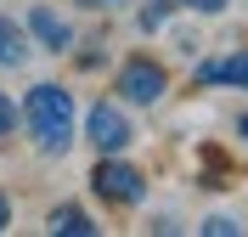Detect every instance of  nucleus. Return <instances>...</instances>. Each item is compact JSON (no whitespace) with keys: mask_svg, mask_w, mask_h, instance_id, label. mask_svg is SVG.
Segmentation results:
<instances>
[{"mask_svg":"<svg viewBox=\"0 0 248 237\" xmlns=\"http://www.w3.org/2000/svg\"><path fill=\"white\" fill-rule=\"evenodd\" d=\"M23 119H29L40 153H57L62 158L68 147H74V96L62 91V85H29Z\"/></svg>","mask_w":248,"mask_h":237,"instance_id":"obj_1","label":"nucleus"},{"mask_svg":"<svg viewBox=\"0 0 248 237\" xmlns=\"http://www.w3.org/2000/svg\"><path fill=\"white\" fill-rule=\"evenodd\" d=\"M91 192H102L108 204H141L147 198V175L136 170V164H124L119 153H102L96 158V170H91Z\"/></svg>","mask_w":248,"mask_h":237,"instance_id":"obj_2","label":"nucleus"},{"mask_svg":"<svg viewBox=\"0 0 248 237\" xmlns=\"http://www.w3.org/2000/svg\"><path fill=\"white\" fill-rule=\"evenodd\" d=\"M113 91L124 96V102H136V108H153V102H164V91H170V74H164V63H153V57H130V63L119 68V85Z\"/></svg>","mask_w":248,"mask_h":237,"instance_id":"obj_3","label":"nucleus"},{"mask_svg":"<svg viewBox=\"0 0 248 237\" xmlns=\"http://www.w3.org/2000/svg\"><path fill=\"white\" fill-rule=\"evenodd\" d=\"M85 136H91V147H96V153H124V147L136 142L130 119H124L113 102H96V108L85 113Z\"/></svg>","mask_w":248,"mask_h":237,"instance_id":"obj_4","label":"nucleus"},{"mask_svg":"<svg viewBox=\"0 0 248 237\" xmlns=\"http://www.w3.org/2000/svg\"><path fill=\"white\" fill-rule=\"evenodd\" d=\"M29 34L40 40V51H68V46H74V29H68L51 6H34V12H29Z\"/></svg>","mask_w":248,"mask_h":237,"instance_id":"obj_5","label":"nucleus"},{"mask_svg":"<svg viewBox=\"0 0 248 237\" xmlns=\"http://www.w3.org/2000/svg\"><path fill=\"white\" fill-rule=\"evenodd\" d=\"M198 85H237V91H248V46H237L232 57H220V63H203Z\"/></svg>","mask_w":248,"mask_h":237,"instance_id":"obj_6","label":"nucleus"},{"mask_svg":"<svg viewBox=\"0 0 248 237\" xmlns=\"http://www.w3.org/2000/svg\"><path fill=\"white\" fill-rule=\"evenodd\" d=\"M51 232H57V237H96L102 226H96L79 204H62V209H51Z\"/></svg>","mask_w":248,"mask_h":237,"instance_id":"obj_7","label":"nucleus"},{"mask_svg":"<svg viewBox=\"0 0 248 237\" xmlns=\"http://www.w3.org/2000/svg\"><path fill=\"white\" fill-rule=\"evenodd\" d=\"M23 57H29V40H23V29H17L12 17L0 12V68H17Z\"/></svg>","mask_w":248,"mask_h":237,"instance_id":"obj_8","label":"nucleus"},{"mask_svg":"<svg viewBox=\"0 0 248 237\" xmlns=\"http://www.w3.org/2000/svg\"><path fill=\"white\" fill-rule=\"evenodd\" d=\"M170 12H175V0H153V6H141V17H136V23H141V34L164 29V17H170Z\"/></svg>","mask_w":248,"mask_h":237,"instance_id":"obj_9","label":"nucleus"},{"mask_svg":"<svg viewBox=\"0 0 248 237\" xmlns=\"http://www.w3.org/2000/svg\"><path fill=\"white\" fill-rule=\"evenodd\" d=\"M203 232H209V237H237L243 226H237L232 215H209V221H203Z\"/></svg>","mask_w":248,"mask_h":237,"instance_id":"obj_10","label":"nucleus"},{"mask_svg":"<svg viewBox=\"0 0 248 237\" xmlns=\"http://www.w3.org/2000/svg\"><path fill=\"white\" fill-rule=\"evenodd\" d=\"M12 125H17V108H12V96L0 91V136H12Z\"/></svg>","mask_w":248,"mask_h":237,"instance_id":"obj_11","label":"nucleus"},{"mask_svg":"<svg viewBox=\"0 0 248 237\" xmlns=\"http://www.w3.org/2000/svg\"><path fill=\"white\" fill-rule=\"evenodd\" d=\"M175 6H192V12H203V17H215V12H226V0H175Z\"/></svg>","mask_w":248,"mask_h":237,"instance_id":"obj_12","label":"nucleus"},{"mask_svg":"<svg viewBox=\"0 0 248 237\" xmlns=\"http://www.w3.org/2000/svg\"><path fill=\"white\" fill-rule=\"evenodd\" d=\"M6 226H12V198L0 192V232H6Z\"/></svg>","mask_w":248,"mask_h":237,"instance_id":"obj_13","label":"nucleus"},{"mask_svg":"<svg viewBox=\"0 0 248 237\" xmlns=\"http://www.w3.org/2000/svg\"><path fill=\"white\" fill-rule=\"evenodd\" d=\"M79 6H91V12H108V6H119V0H79Z\"/></svg>","mask_w":248,"mask_h":237,"instance_id":"obj_14","label":"nucleus"},{"mask_svg":"<svg viewBox=\"0 0 248 237\" xmlns=\"http://www.w3.org/2000/svg\"><path fill=\"white\" fill-rule=\"evenodd\" d=\"M237 136H243V142H248V113H243V119H237Z\"/></svg>","mask_w":248,"mask_h":237,"instance_id":"obj_15","label":"nucleus"}]
</instances>
